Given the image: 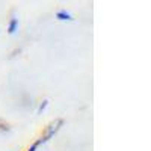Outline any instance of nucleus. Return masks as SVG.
<instances>
[{"label": "nucleus", "mask_w": 151, "mask_h": 151, "mask_svg": "<svg viewBox=\"0 0 151 151\" xmlns=\"http://www.w3.org/2000/svg\"><path fill=\"white\" fill-rule=\"evenodd\" d=\"M17 27H18V20H17L15 17H12V18H11V21H9V27H8V32H9L11 35H12V33H15Z\"/></svg>", "instance_id": "f257e3e1"}, {"label": "nucleus", "mask_w": 151, "mask_h": 151, "mask_svg": "<svg viewBox=\"0 0 151 151\" xmlns=\"http://www.w3.org/2000/svg\"><path fill=\"white\" fill-rule=\"evenodd\" d=\"M56 18L58 20H60V21H65V20H73V17H71V14H68V12H65V11H59L58 14H56Z\"/></svg>", "instance_id": "f03ea898"}, {"label": "nucleus", "mask_w": 151, "mask_h": 151, "mask_svg": "<svg viewBox=\"0 0 151 151\" xmlns=\"http://www.w3.org/2000/svg\"><path fill=\"white\" fill-rule=\"evenodd\" d=\"M47 104H48V101H44V103H42V104L40 106V109H38V113H41V112H42V110H44V109L47 107Z\"/></svg>", "instance_id": "7ed1b4c3"}, {"label": "nucleus", "mask_w": 151, "mask_h": 151, "mask_svg": "<svg viewBox=\"0 0 151 151\" xmlns=\"http://www.w3.org/2000/svg\"><path fill=\"white\" fill-rule=\"evenodd\" d=\"M40 144H41L40 141H38V142H35V144L30 147V150H29V151H36V148H38V145H40Z\"/></svg>", "instance_id": "20e7f679"}]
</instances>
